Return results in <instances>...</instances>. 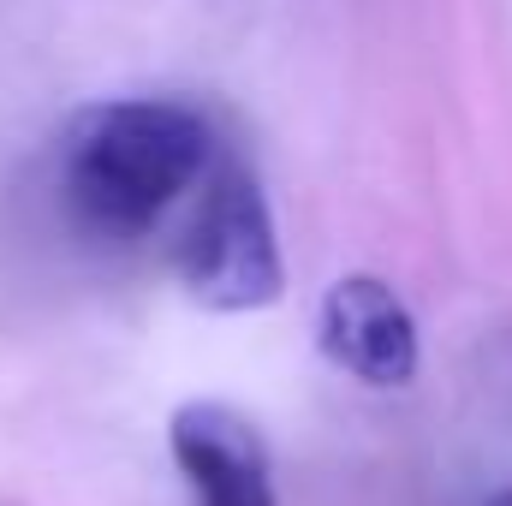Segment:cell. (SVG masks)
I'll return each instance as SVG.
<instances>
[{"mask_svg": "<svg viewBox=\"0 0 512 506\" xmlns=\"http://www.w3.org/2000/svg\"><path fill=\"white\" fill-rule=\"evenodd\" d=\"M209 149L215 137L185 102H96L60 137L66 209L102 239H137L209 173Z\"/></svg>", "mask_w": 512, "mask_h": 506, "instance_id": "1", "label": "cell"}, {"mask_svg": "<svg viewBox=\"0 0 512 506\" xmlns=\"http://www.w3.org/2000/svg\"><path fill=\"white\" fill-rule=\"evenodd\" d=\"M179 286L191 292V304H203L215 316L268 310L286 292L274 209H268L251 167L227 161L209 179L203 209L191 215V227L179 239Z\"/></svg>", "mask_w": 512, "mask_h": 506, "instance_id": "2", "label": "cell"}, {"mask_svg": "<svg viewBox=\"0 0 512 506\" xmlns=\"http://www.w3.org/2000/svg\"><path fill=\"white\" fill-rule=\"evenodd\" d=\"M322 358L364 387H411L423 370V340L405 298L382 274H340L316 310Z\"/></svg>", "mask_w": 512, "mask_h": 506, "instance_id": "3", "label": "cell"}, {"mask_svg": "<svg viewBox=\"0 0 512 506\" xmlns=\"http://www.w3.org/2000/svg\"><path fill=\"white\" fill-rule=\"evenodd\" d=\"M167 453L191 506H280L268 441L227 399H185L167 423Z\"/></svg>", "mask_w": 512, "mask_h": 506, "instance_id": "4", "label": "cell"}, {"mask_svg": "<svg viewBox=\"0 0 512 506\" xmlns=\"http://www.w3.org/2000/svg\"><path fill=\"white\" fill-rule=\"evenodd\" d=\"M489 506H512V489H501V495H489Z\"/></svg>", "mask_w": 512, "mask_h": 506, "instance_id": "5", "label": "cell"}]
</instances>
